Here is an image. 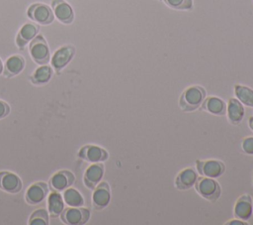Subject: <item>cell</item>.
Instances as JSON below:
<instances>
[{
    "mask_svg": "<svg viewBox=\"0 0 253 225\" xmlns=\"http://www.w3.org/2000/svg\"><path fill=\"white\" fill-rule=\"evenodd\" d=\"M104 175V166L101 163H92L90 165L84 173L83 180L84 184L90 188L94 189L95 186L102 180Z\"/></svg>",
    "mask_w": 253,
    "mask_h": 225,
    "instance_id": "5bb4252c",
    "label": "cell"
},
{
    "mask_svg": "<svg viewBox=\"0 0 253 225\" xmlns=\"http://www.w3.org/2000/svg\"><path fill=\"white\" fill-rule=\"evenodd\" d=\"M63 201L70 207H80L84 204V198L82 194L75 188L67 187L63 190Z\"/></svg>",
    "mask_w": 253,
    "mask_h": 225,
    "instance_id": "603a6c76",
    "label": "cell"
},
{
    "mask_svg": "<svg viewBox=\"0 0 253 225\" xmlns=\"http://www.w3.org/2000/svg\"><path fill=\"white\" fill-rule=\"evenodd\" d=\"M10 106L3 100H0V119L5 118L10 113Z\"/></svg>",
    "mask_w": 253,
    "mask_h": 225,
    "instance_id": "83f0119b",
    "label": "cell"
},
{
    "mask_svg": "<svg viewBox=\"0 0 253 225\" xmlns=\"http://www.w3.org/2000/svg\"><path fill=\"white\" fill-rule=\"evenodd\" d=\"M64 201L62 195L59 193V191H52L47 198V209L48 214L51 218H56L60 216L61 212L64 209Z\"/></svg>",
    "mask_w": 253,
    "mask_h": 225,
    "instance_id": "44dd1931",
    "label": "cell"
},
{
    "mask_svg": "<svg viewBox=\"0 0 253 225\" xmlns=\"http://www.w3.org/2000/svg\"><path fill=\"white\" fill-rule=\"evenodd\" d=\"M79 158L89 163H102L108 159L106 150L95 145H86L78 152Z\"/></svg>",
    "mask_w": 253,
    "mask_h": 225,
    "instance_id": "30bf717a",
    "label": "cell"
},
{
    "mask_svg": "<svg viewBox=\"0 0 253 225\" xmlns=\"http://www.w3.org/2000/svg\"><path fill=\"white\" fill-rule=\"evenodd\" d=\"M26 64L25 58L20 55H13L9 56L4 64L3 74L5 77H13L18 75L24 69Z\"/></svg>",
    "mask_w": 253,
    "mask_h": 225,
    "instance_id": "e0dca14e",
    "label": "cell"
},
{
    "mask_svg": "<svg viewBox=\"0 0 253 225\" xmlns=\"http://www.w3.org/2000/svg\"><path fill=\"white\" fill-rule=\"evenodd\" d=\"M207 92L204 87L193 85L186 88L180 96L179 105L183 111L191 112L198 109L206 98Z\"/></svg>",
    "mask_w": 253,
    "mask_h": 225,
    "instance_id": "6da1fadb",
    "label": "cell"
},
{
    "mask_svg": "<svg viewBox=\"0 0 253 225\" xmlns=\"http://www.w3.org/2000/svg\"><path fill=\"white\" fill-rule=\"evenodd\" d=\"M253 213V204L249 195L240 196L234 205V215L237 219L248 220Z\"/></svg>",
    "mask_w": 253,
    "mask_h": 225,
    "instance_id": "d6986e66",
    "label": "cell"
},
{
    "mask_svg": "<svg viewBox=\"0 0 253 225\" xmlns=\"http://www.w3.org/2000/svg\"><path fill=\"white\" fill-rule=\"evenodd\" d=\"M27 16L40 25H49L54 20L52 9L43 3H34L27 9Z\"/></svg>",
    "mask_w": 253,
    "mask_h": 225,
    "instance_id": "277c9868",
    "label": "cell"
},
{
    "mask_svg": "<svg viewBox=\"0 0 253 225\" xmlns=\"http://www.w3.org/2000/svg\"><path fill=\"white\" fill-rule=\"evenodd\" d=\"M198 179L197 171L192 168H187L181 170L175 179V185L178 189L184 190L193 187Z\"/></svg>",
    "mask_w": 253,
    "mask_h": 225,
    "instance_id": "ac0fdd59",
    "label": "cell"
},
{
    "mask_svg": "<svg viewBox=\"0 0 253 225\" xmlns=\"http://www.w3.org/2000/svg\"><path fill=\"white\" fill-rule=\"evenodd\" d=\"M195 187L198 193L207 200L215 201L220 196V185L214 178L202 175L198 177Z\"/></svg>",
    "mask_w": 253,
    "mask_h": 225,
    "instance_id": "3957f363",
    "label": "cell"
},
{
    "mask_svg": "<svg viewBox=\"0 0 253 225\" xmlns=\"http://www.w3.org/2000/svg\"><path fill=\"white\" fill-rule=\"evenodd\" d=\"M21 178L11 171H0V189L8 193H18L22 190Z\"/></svg>",
    "mask_w": 253,
    "mask_h": 225,
    "instance_id": "4fadbf2b",
    "label": "cell"
},
{
    "mask_svg": "<svg viewBox=\"0 0 253 225\" xmlns=\"http://www.w3.org/2000/svg\"><path fill=\"white\" fill-rule=\"evenodd\" d=\"M111 200L110 186L106 181H100L94 188L92 202L94 208L100 210L108 206Z\"/></svg>",
    "mask_w": 253,
    "mask_h": 225,
    "instance_id": "9c48e42d",
    "label": "cell"
},
{
    "mask_svg": "<svg viewBox=\"0 0 253 225\" xmlns=\"http://www.w3.org/2000/svg\"><path fill=\"white\" fill-rule=\"evenodd\" d=\"M226 225H248L247 222H244V221H241L240 219L237 220V219H234V220H230L228 222L225 223Z\"/></svg>",
    "mask_w": 253,
    "mask_h": 225,
    "instance_id": "f1b7e54d",
    "label": "cell"
},
{
    "mask_svg": "<svg viewBox=\"0 0 253 225\" xmlns=\"http://www.w3.org/2000/svg\"><path fill=\"white\" fill-rule=\"evenodd\" d=\"M196 168L201 175L211 178H216L224 172V165L217 160H198L196 162Z\"/></svg>",
    "mask_w": 253,
    "mask_h": 225,
    "instance_id": "8992f818",
    "label": "cell"
},
{
    "mask_svg": "<svg viewBox=\"0 0 253 225\" xmlns=\"http://www.w3.org/2000/svg\"><path fill=\"white\" fill-rule=\"evenodd\" d=\"M48 213L45 209L41 208L34 211V213L29 218V224L30 225H48Z\"/></svg>",
    "mask_w": 253,
    "mask_h": 225,
    "instance_id": "d4e9b609",
    "label": "cell"
},
{
    "mask_svg": "<svg viewBox=\"0 0 253 225\" xmlns=\"http://www.w3.org/2000/svg\"><path fill=\"white\" fill-rule=\"evenodd\" d=\"M29 52L32 59L38 64H45L49 61V48L42 35H37L30 42Z\"/></svg>",
    "mask_w": 253,
    "mask_h": 225,
    "instance_id": "7a4b0ae2",
    "label": "cell"
},
{
    "mask_svg": "<svg viewBox=\"0 0 253 225\" xmlns=\"http://www.w3.org/2000/svg\"><path fill=\"white\" fill-rule=\"evenodd\" d=\"M3 68H4V64H3V62H2V60L0 58V74L3 73Z\"/></svg>",
    "mask_w": 253,
    "mask_h": 225,
    "instance_id": "4dcf8cb0",
    "label": "cell"
},
{
    "mask_svg": "<svg viewBox=\"0 0 253 225\" xmlns=\"http://www.w3.org/2000/svg\"><path fill=\"white\" fill-rule=\"evenodd\" d=\"M62 222L68 225H82L90 218V211L83 207H68L64 208L60 214Z\"/></svg>",
    "mask_w": 253,
    "mask_h": 225,
    "instance_id": "5b68a950",
    "label": "cell"
},
{
    "mask_svg": "<svg viewBox=\"0 0 253 225\" xmlns=\"http://www.w3.org/2000/svg\"><path fill=\"white\" fill-rule=\"evenodd\" d=\"M202 108L212 114L217 116H223L226 114V104L225 102L215 96H210L208 98H205L204 102L202 103Z\"/></svg>",
    "mask_w": 253,
    "mask_h": 225,
    "instance_id": "ffe728a7",
    "label": "cell"
},
{
    "mask_svg": "<svg viewBox=\"0 0 253 225\" xmlns=\"http://www.w3.org/2000/svg\"><path fill=\"white\" fill-rule=\"evenodd\" d=\"M234 93L236 98L243 105L248 107H253V89L244 85L236 84L234 86Z\"/></svg>",
    "mask_w": 253,
    "mask_h": 225,
    "instance_id": "cb8c5ba5",
    "label": "cell"
},
{
    "mask_svg": "<svg viewBox=\"0 0 253 225\" xmlns=\"http://www.w3.org/2000/svg\"><path fill=\"white\" fill-rule=\"evenodd\" d=\"M241 150L245 154L253 156V137H246L242 140Z\"/></svg>",
    "mask_w": 253,
    "mask_h": 225,
    "instance_id": "4316f807",
    "label": "cell"
},
{
    "mask_svg": "<svg viewBox=\"0 0 253 225\" xmlns=\"http://www.w3.org/2000/svg\"><path fill=\"white\" fill-rule=\"evenodd\" d=\"M245 114L243 104L237 98H230L226 104V115L232 125H238Z\"/></svg>",
    "mask_w": 253,
    "mask_h": 225,
    "instance_id": "2e32d148",
    "label": "cell"
},
{
    "mask_svg": "<svg viewBox=\"0 0 253 225\" xmlns=\"http://www.w3.org/2000/svg\"><path fill=\"white\" fill-rule=\"evenodd\" d=\"M40 28L34 23H26L17 34L16 45L20 50H23L39 33Z\"/></svg>",
    "mask_w": 253,
    "mask_h": 225,
    "instance_id": "9a60e30c",
    "label": "cell"
},
{
    "mask_svg": "<svg viewBox=\"0 0 253 225\" xmlns=\"http://www.w3.org/2000/svg\"><path fill=\"white\" fill-rule=\"evenodd\" d=\"M48 185L45 182H35L28 187L25 193V200L28 204L37 205L43 201L48 193Z\"/></svg>",
    "mask_w": 253,
    "mask_h": 225,
    "instance_id": "ba28073f",
    "label": "cell"
},
{
    "mask_svg": "<svg viewBox=\"0 0 253 225\" xmlns=\"http://www.w3.org/2000/svg\"><path fill=\"white\" fill-rule=\"evenodd\" d=\"M51 8L56 19L63 24H71L74 20L72 7L64 0H52Z\"/></svg>",
    "mask_w": 253,
    "mask_h": 225,
    "instance_id": "7c38bea8",
    "label": "cell"
},
{
    "mask_svg": "<svg viewBox=\"0 0 253 225\" xmlns=\"http://www.w3.org/2000/svg\"><path fill=\"white\" fill-rule=\"evenodd\" d=\"M75 55V48L71 45H66L60 47L55 53L53 54L51 57V67L56 71L59 72L61 69H63L69 61L73 58Z\"/></svg>",
    "mask_w": 253,
    "mask_h": 225,
    "instance_id": "52a82bcc",
    "label": "cell"
},
{
    "mask_svg": "<svg viewBox=\"0 0 253 225\" xmlns=\"http://www.w3.org/2000/svg\"><path fill=\"white\" fill-rule=\"evenodd\" d=\"M52 73H53V70H52V67L50 65L42 64L32 74L31 81L36 85L45 84L50 80V78L52 76Z\"/></svg>",
    "mask_w": 253,
    "mask_h": 225,
    "instance_id": "7402d4cb",
    "label": "cell"
},
{
    "mask_svg": "<svg viewBox=\"0 0 253 225\" xmlns=\"http://www.w3.org/2000/svg\"><path fill=\"white\" fill-rule=\"evenodd\" d=\"M169 7L177 10H191L193 0H163Z\"/></svg>",
    "mask_w": 253,
    "mask_h": 225,
    "instance_id": "484cf974",
    "label": "cell"
},
{
    "mask_svg": "<svg viewBox=\"0 0 253 225\" xmlns=\"http://www.w3.org/2000/svg\"><path fill=\"white\" fill-rule=\"evenodd\" d=\"M75 180L74 174L66 169L55 172L49 179V186L54 191H63L70 187Z\"/></svg>",
    "mask_w": 253,
    "mask_h": 225,
    "instance_id": "8fae6325",
    "label": "cell"
},
{
    "mask_svg": "<svg viewBox=\"0 0 253 225\" xmlns=\"http://www.w3.org/2000/svg\"><path fill=\"white\" fill-rule=\"evenodd\" d=\"M248 124H249L250 129L253 131V116H251V117L249 118V120H248Z\"/></svg>",
    "mask_w": 253,
    "mask_h": 225,
    "instance_id": "f546056e",
    "label": "cell"
}]
</instances>
